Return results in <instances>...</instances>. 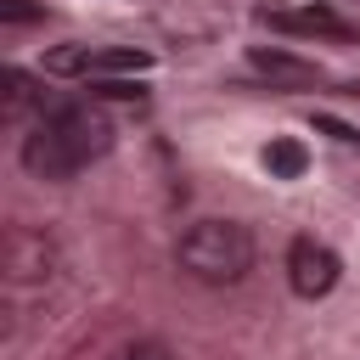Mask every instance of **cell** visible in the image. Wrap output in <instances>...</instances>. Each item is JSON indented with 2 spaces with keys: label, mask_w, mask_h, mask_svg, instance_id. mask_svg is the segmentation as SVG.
<instances>
[{
  "label": "cell",
  "mask_w": 360,
  "mask_h": 360,
  "mask_svg": "<svg viewBox=\"0 0 360 360\" xmlns=\"http://www.w3.org/2000/svg\"><path fill=\"white\" fill-rule=\"evenodd\" d=\"M338 253L326 248V242H315V236H298L292 248H287V281H292V292L298 298H326L332 287H338Z\"/></svg>",
  "instance_id": "3957f363"
},
{
  "label": "cell",
  "mask_w": 360,
  "mask_h": 360,
  "mask_svg": "<svg viewBox=\"0 0 360 360\" xmlns=\"http://www.w3.org/2000/svg\"><path fill=\"white\" fill-rule=\"evenodd\" d=\"M107 146H112L107 112L90 107V101H62V107H51V112L34 124V135L22 141V169H28L34 180H68V174H79L90 158H101Z\"/></svg>",
  "instance_id": "6da1fadb"
},
{
  "label": "cell",
  "mask_w": 360,
  "mask_h": 360,
  "mask_svg": "<svg viewBox=\"0 0 360 360\" xmlns=\"http://www.w3.org/2000/svg\"><path fill=\"white\" fill-rule=\"evenodd\" d=\"M174 259H180V270H186L191 281L231 287V281H242L248 264H253V236H248V225H236V219H197V225H186Z\"/></svg>",
  "instance_id": "7a4b0ae2"
},
{
  "label": "cell",
  "mask_w": 360,
  "mask_h": 360,
  "mask_svg": "<svg viewBox=\"0 0 360 360\" xmlns=\"http://www.w3.org/2000/svg\"><path fill=\"white\" fill-rule=\"evenodd\" d=\"M0 79H6V118H22V112H28L34 101H39V90H34V79H28L22 68H6Z\"/></svg>",
  "instance_id": "ba28073f"
},
{
  "label": "cell",
  "mask_w": 360,
  "mask_h": 360,
  "mask_svg": "<svg viewBox=\"0 0 360 360\" xmlns=\"http://www.w3.org/2000/svg\"><path fill=\"white\" fill-rule=\"evenodd\" d=\"M304 163H309V158H304L298 141H270V146H264V169H270L276 180H298Z\"/></svg>",
  "instance_id": "52a82bcc"
},
{
  "label": "cell",
  "mask_w": 360,
  "mask_h": 360,
  "mask_svg": "<svg viewBox=\"0 0 360 360\" xmlns=\"http://www.w3.org/2000/svg\"><path fill=\"white\" fill-rule=\"evenodd\" d=\"M0 253H6V281H11V287L51 281V270H56V248H51V236H45V231H28V225H11Z\"/></svg>",
  "instance_id": "277c9868"
},
{
  "label": "cell",
  "mask_w": 360,
  "mask_h": 360,
  "mask_svg": "<svg viewBox=\"0 0 360 360\" xmlns=\"http://www.w3.org/2000/svg\"><path fill=\"white\" fill-rule=\"evenodd\" d=\"M90 96H107V101H141V84H135V79H101V73H90Z\"/></svg>",
  "instance_id": "30bf717a"
},
{
  "label": "cell",
  "mask_w": 360,
  "mask_h": 360,
  "mask_svg": "<svg viewBox=\"0 0 360 360\" xmlns=\"http://www.w3.org/2000/svg\"><path fill=\"white\" fill-rule=\"evenodd\" d=\"M253 73H264L270 84H315V62L304 56H287V51H253Z\"/></svg>",
  "instance_id": "8992f818"
},
{
  "label": "cell",
  "mask_w": 360,
  "mask_h": 360,
  "mask_svg": "<svg viewBox=\"0 0 360 360\" xmlns=\"http://www.w3.org/2000/svg\"><path fill=\"white\" fill-rule=\"evenodd\" d=\"M0 17H6V22H34L39 6H28V0H0Z\"/></svg>",
  "instance_id": "7c38bea8"
},
{
  "label": "cell",
  "mask_w": 360,
  "mask_h": 360,
  "mask_svg": "<svg viewBox=\"0 0 360 360\" xmlns=\"http://www.w3.org/2000/svg\"><path fill=\"white\" fill-rule=\"evenodd\" d=\"M259 22H270L276 34H309V39H343L349 22L332 6H287V11H259Z\"/></svg>",
  "instance_id": "5b68a950"
},
{
  "label": "cell",
  "mask_w": 360,
  "mask_h": 360,
  "mask_svg": "<svg viewBox=\"0 0 360 360\" xmlns=\"http://www.w3.org/2000/svg\"><path fill=\"white\" fill-rule=\"evenodd\" d=\"M107 360H174L163 343H152V338H135V343H118Z\"/></svg>",
  "instance_id": "8fae6325"
},
{
  "label": "cell",
  "mask_w": 360,
  "mask_h": 360,
  "mask_svg": "<svg viewBox=\"0 0 360 360\" xmlns=\"http://www.w3.org/2000/svg\"><path fill=\"white\" fill-rule=\"evenodd\" d=\"M146 68H152L146 51H96L90 62V73H146Z\"/></svg>",
  "instance_id": "9c48e42d"
},
{
  "label": "cell",
  "mask_w": 360,
  "mask_h": 360,
  "mask_svg": "<svg viewBox=\"0 0 360 360\" xmlns=\"http://www.w3.org/2000/svg\"><path fill=\"white\" fill-rule=\"evenodd\" d=\"M315 129H326V135H338V141H360L349 124H338V118H315Z\"/></svg>",
  "instance_id": "4fadbf2b"
}]
</instances>
